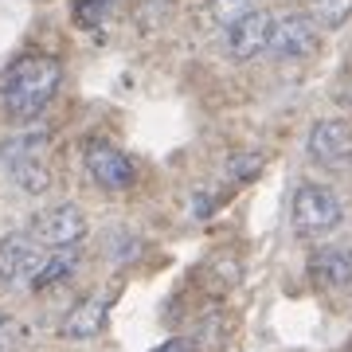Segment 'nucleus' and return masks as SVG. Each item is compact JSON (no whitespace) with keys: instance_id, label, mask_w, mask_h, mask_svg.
<instances>
[{"instance_id":"nucleus-1","label":"nucleus","mask_w":352,"mask_h":352,"mask_svg":"<svg viewBox=\"0 0 352 352\" xmlns=\"http://www.w3.org/2000/svg\"><path fill=\"white\" fill-rule=\"evenodd\" d=\"M59 82H63V67L55 55H20L0 78L4 113L16 122L39 118L51 106V98L59 94Z\"/></svg>"},{"instance_id":"nucleus-2","label":"nucleus","mask_w":352,"mask_h":352,"mask_svg":"<svg viewBox=\"0 0 352 352\" xmlns=\"http://www.w3.org/2000/svg\"><path fill=\"white\" fill-rule=\"evenodd\" d=\"M47 129H20L0 145V161L24 192H43L51 184V161H47Z\"/></svg>"},{"instance_id":"nucleus-3","label":"nucleus","mask_w":352,"mask_h":352,"mask_svg":"<svg viewBox=\"0 0 352 352\" xmlns=\"http://www.w3.org/2000/svg\"><path fill=\"white\" fill-rule=\"evenodd\" d=\"M344 219V204L329 184H317V180H305L294 188V200H289V223H294V235L298 239H317V235H329L333 227H340Z\"/></svg>"},{"instance_id":"nucleus-4","label":"nucleus","mask_w":352,"mask_h":352,"mask_svg":"<svg viewBox=\"0 0 352 352\" xmlns=\"http://www.w3.org/2000/svg\"><path fill=\"white\" fill-rule=\"evenodd\" d=\"M28 235L47 251H71L87 239V215L75 204H51L28 219Z\"/></svg>"},{"instance_id":"nucleus-5","label":"nucleus","mask_w":352,"mask_h":352,"mask_svg":"<svg viewBox=\"0 0 352 352\" xmlns=\"http://www.w3.org/2000/svg\"><path fill=\"white\" fill-rule=\"evenodd\" d=\"M317 47H321V28L309 20V12L274 16L266 55H274L278 63H302V59L317 55Z\"/></svg>"},{"instance_id":"nucleus-6","label":"nucleus","mask_w":352,"mask_h":352,"mask_svg":"<svg viewBox=\"0 0 352 352\" xmlns=\"http://www.w3.org/2000/svg\"><path fill=\"white\" fill-rule=\"evenodd\" d=\"M82 164H87L90 180H94L102 192H126V188H133V180H138L133 161H129L113 141H102V138L87 141V149H82Z\"/></svg>"},{"instance_id":"nucleus-7","label":"nucleus","mask_w":352,"mask_h":352,"mask_svg":"<svg viewBox=\"0 0 352 352\" xmlns=\"http://www.w3.org/2000/svg\"><path fill=\"white\" fill-rule=\"evenodd\" d=\"M270 28H274V12L266 8H251L239 20H231L223 28V55L235 63H247L254 55H263L270 47Z\"/></svg>"},{"instance_id":"nucleus-8","label":"nucleus","mask_w":352,"mask_h":352,"mask_svg":"<svg viewBox=\"0 0 352 352\" xmlns=\"http://www.w3.org/2000/svg\"><path fill=\"white\" fill-rule=\"evenodd\" d=\"M47 263V247H39L32 235H8L0 239V282L8 286H32Z\"/></svg>"},{"instance_id":"nucleus-9","label":"nucleus","mask_w":352,"mask_h":352,"mask_svg":"<svg viewBox=\"0 0 352 352\" xmlns=\"http://www.w3.org/2000/svg\"><path fill=\"white\" fill-rule=\"evenodd\" d=\"M305 149L321 168H349L352 164V126L337 118H321L309 126Z\"/></svg>"},{"instance_id":"nucleus-10","label":"nucleus","mask_w":352,"mask_h":352,"mask_svg":"<svg viewBox=\"0 0 352 352\" xmlns=\"http://www.w3.org/2000/svg\"><path fill=\"white\" fill-rule=\"evenodd\" d=\"M110 305H113L110 294H90V298H82V302L63 317L59 337H63V340H90V337H98L102 329H106V321H110Z\"/></svg>"},{"instance_id":"nucleus-11","label":"nucleus","mask_w":352,"mask_h":352,"mask_svg":"<svg viewBox=\"0 0 352 352\" xmlns=\"http://www.w3.org/2000/svg\"><path fill=\"white\" fill-rule=\"evenodd\" d=\"M314 278L321 286H349L352 282V251L329 247V251L314 254Z\"/></svg>"},{"instance_id":"nucleus-12","label":"nucleus","mask_w":352,"mask_h":352,"mask_svg":"<svg viewBox=\"0 0 352 352\" xmlns=\"http://www.w3.org/2000/svg\"><path fill=\"white\" fill-rule=\"evenodd\" d=\"M305 12L321 32H337L349 24L352 16V0H305Z\"/></svg>"},{"instance_id":"nucleus-13","label":"nucleus","mask_w":352,"mask_h":352,"mask_svg":"<svg viewBox=\"0 0 352 352\" xmlns=\"http://www.w3.org/2000/svg\"><path fill=\"white\" fill-rule=\"evenodd\" d=\"M71 270H75V254H71V251H51V254H47V263H43V270H39L36 282H32V289L55 286V282H63Z\"/></svg>"},{"instance_id":"nucleus-14","label":"nucleus","mask_w":352,"mask_h":352,"mask_svg":"<svg viewBox=\"0 0 352 352\" xmlns=\"http://www.w3.org/2000/svg\"><path fill=\"white\" fill-rule=\"evenodd\" d=\"M251 8H258V0H208V12H212V20L219 28H227L231 20H239Z\"/></svg>"},{"instance_id":"nucleus-15","label":"nucleus","mask_w":352,"mask_h":352,"mask_svg":"<svg viewBox=\"0 0 352 352\" xmlns=\"http://www.w3.org/2000/svg\"><path fill=\"white\" fill-rule=\"evenodd\" d=\"M106 4H110V0H78V24H94V20H98L102 12H106Z\"/></svg>"},{"instance_id":"nucleus-16","label":"nucleus","mask_w":352,"mask_h":352,"mask_svg":"<svg viewBox=\"0 0 352 352\" xmlns=\"http://www.w3.org/2000/svg\"><path fill=\"white\" fill-rule=\"evenodd\" d=\"M153 352H192V344L184 337H173V340H164L161 349H153Z\"/></svg>"}]
</instances>
